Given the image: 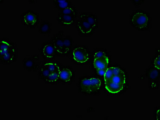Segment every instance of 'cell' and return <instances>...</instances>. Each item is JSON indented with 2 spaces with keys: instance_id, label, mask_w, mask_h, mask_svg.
<instances>
[{
  "instance_id": "cell-14",
  "label": "cell",
  "mask_w": 160,
  "mask_h": 120,
  "mask_svg": "<svg viewBox=\"0 0 160 120\" xmlns=\"http://www.w3.org/2000/svg\"><path fill=\"white\" fill-rule=\"evenodd\" d=\"M73 77V73L70 69L67 67L60 68L59 77L60 79L66 83L69 82Z\"/></svg>"
},
{
  "instance_id": "cell-1",
  "label": "cell",
  "mask_w": 160,
  "mask_h": 120,
  "mask_svg": "<svg viewBox=\"0 0 160 120\" xmlns=\"http://www.w3.org/2000/svg\"><path fill=\"white\" fill-rule=\"evenodd\" d=\"M0 63L9 65L17 61L18 57V48L16 44L8 38L1 39Z\"/></svg>"
},
{
  "instance_id": "cell-12",
  "label": "cell",
  "mask_w": 160,
  "mask_h": 120,
  "mask_svg": "<svg viewBox=\"0 0 160 120\" xmlns=\"http://www.w3.org/2000/svg\"><path fill=\"white\" fill-rule=\"evenodd\" d=\"M52 24L47 20H42L38 26V33L45 36H49L52 32Z\"/></svg>"
},
{
  "instance_id": "cell-16",
  "label": "cell",
  "mask_w": 160,
  "mask_h": 120,
  "mask_svg": "<svg viewBox=\"0 0 160 120\" xmlns=\"http://www.w3.org/2000/svg\"><path fill=\"white\" fill-rule=\"evenodd\" d=\"M121 71V70L117 67H111L107 69L105 74L104 75L105 82L109 80L114 75L119 74Z\"/></svg>"
},
{
  "instance_id": "cell-13",
  "label": "cell",
  "mask_w": 160,
  "mask_h": 120,
  "mask_svg": "<svg viewBox=\"0 0 160 120\" xmlns=\"http://www.w3.org/2000/svg\"><path fill=\"white\" fill-rule=\"evenodd\" d=\"M109 63V59L107 56H102L99 58L94 59L93 66L97 70L107 69Z\"/></svg>"
},
{
  "instance_id": "cell-18",
  "label": "cell",
  "mask_w": 160,
  "mask_h": 120,
  "mask_svg": "<svg viewBox=\"0 0 160 120\" xmlns=\"http://www.w3.org/2000/svg\"><path fill=\"white\" fill-rule=\"evenodd\" d=\"M107 56L105 53L104 52L102 51H98L96 52L94 55V59L99 58L101 57L102 56Z\"/></svg>"
},
{
  "instance_id": "cell-3",
  "label": "cell",
  "mask_w": 160,
  "mask_h": 120,
  "mask_svg": "<svg viewBox=\"0 0 160 120\" xmlns=\"http://www.w3.org/2000/svg\"><path fill=\"white\" fill-rule=\"evenodd\" d=\"M98 20L95 15L91 13H82L76 21V26L82 34L90 35L96 28Z\"/></svg>"
},
{
  "instance_id": "cell-7",
  "label": "cell",
  "mask_w": 160,
  "mask_h": 120,
  "mask_svg": "<svg viewBox=\"0 0 160 120\" xmlns=\"http://www.w3.org/2000/svg\"><path fill=\"white\" fill-rule=\"evenodd\" d=\"M101 83V80L97 78H85L81 80L80 85L82 91L90 94L100 89Z\"/></svg>"
},
{
  "instance_id": "cell-4",
  "label": "cell",
  "mask_w": 160,
  "mask_h": 120,
  "mask_svg": "<svg viewBox=\"0 0 160 120\" xmlns=\"http://www.w3.org/2000/svg\"><path fill=\"white\" fill-rule=\"evenodd\" d=\"M77 16V10L75 7L71 6L59 11L56 20L62 26H73Z\"/></svg>"
},
{
  "instance_id": "cell-15",
  "label": "cell",
  "mask_w": 160,
  "mask_h": 120,
  "mask_svg": "<svg viewBox=\"0 0 160 120\" xmlns=\"http://www.w3.org/2000/svg\"><path fill=\"white\" fill-rule=\"evenodd\" d=\"M53 3L54 7L59 11V12L67 8L68 7L72 6L71 1L69 0H67V1L54 0L53 1Z\"/></svg>"
},
{
  "instance_id": "cell-19",
  "label": "cell",
  "mask_w": 160,
  "mask_h": 120,
  "mask_svg": "<svg viewBox=\"0 0 160 120\" xmlns=\"http://www.w3.org/2000/svg\"><path fill=\"white\" fill-rule=\"evenodd\" d=\"M160 55H158L154 61V65H155V67L158 70H160Z\"/></svg>"
},
{
  "instance_id": "cell-5",
  "label": "cell",
  "mask_w": 160,
  "mask_h": 120,
  "mask_svg": "<svg viewBox=\"0 0 160 120\" xmlns=\"http://www.w3.org/2000/svg\"><path fill=\"white\" fill-rule=\"evenodd\" d=\"M125 83V74L122 70L119 74L114 75L110 79L105 82L106 88L111 94H117L123 89Z\"/></svg>"
},
{
  "instance_id": "cell-10",
  "label": "cell",
  "mask_w": 160,
  "mask_h": 120,
  "mask_svg": "<svg viewBox=\"0 0 160 120\" xmlns=\"http://www.w3.org/2000/svg\"><path fill=\"white\" fill-rule=\"evenodd\" d=\"M131 21L135 27L142 29H145L148 26L149 18L146 14L142 12H137L133 15Z\"/></svg>"
},
{
  "instance_id": "cell-17",
  "label": "cell",
  "mask_w": 160,
  "mask_h": 120,
  "mask_svg": "<svg viewBox=\"0 0 160 120\" xmlns=\"http://www.w3.org/2000/svg\"><path fill=\"white\" fill-rule=\"evenodd\" d=\"M59 70H60V69L51 73L44 80V81L47 83H50V84H53V83L58 82L59 80L60 79Z\"/></svg>"
},
{
  "instance_id": "cell-8",
  "label": "cell",
  "mask_w": 160,
  "mask_h": 120,
  "mask_svg": "<svg viewBox=\"0 0 160 120\" xmlns=\"http://www.w3.org/2000/svg\"><path fill=\"white\" fill-rule=\"evenodd\" d=\"M39 57L38 55L25 56L22 61V68L29 73L37 71L39 69Z\"/></svg>"
},
{
  "instance_id": "cell-20",
  "label": "cell",
  "mask_w": 160,
  "mask_h": 120,
  "mask_svg": "<svg viewBox=\"0 0 160 120\" xmlns=\"http://www.w3.org/2000/svg\"><path fill=\"white\" fill-rule=\"evenodd\" d=\"M107 69H100V70H97V72L98 74L100 76H104L105 74L106 71H107Z\"/></svg>"
},
{
  "instance_id": "cell-2",
  "label": "cell",
  "mask_w": 160,
  "mask_h": 120,
  "mask_svg": "<svg viewBox=\"0 0 160 120\" xmlns=\"http://www.w3.org/2000/svg\"><path fill=\"white\" fill-rule=\"evenodd\" d=\"M51 42L54 46L57 53L62 55L68 54L72 46V38L69 35H65L62 31L54 35Z\"/></svg>"
},
{
  "instance_id": "cell-11",
  "label": "cell",
  "mask_w": 160,
  "mask_h": 120,
  "mask_svg": "<svg viewBox=\"0 0 160 120\" xmlns=\"http://www.w3.org/2000/svg\"><path fill=\"white\" fill-rule=\"evenodd\" d=\"M56 53L54 46L51 42L44 44L41 48V54L44 58L53 59L56 56Z\"/></svg>"
},
{
  "instance_id": "cell-9",
  "label": "cell",
  "mask_w": 160,
  "mask_h": 120,
  "mask_svg": "<svg viewBox=\"0 0 160 120\" xmlns=\"http://www.w3.org/2000/svg\"><path fill=\"white\" fill-rule=\"evenodd\" d=\"M72 57L75 61L83 64L88 61L90 53L87 49L83 46L75 48L72 52Z\"/></svg>"
},
{
  "instance_id": "cell-6",
  "label": "cell",
  "mask_w": 160,
  "mask_h": 120,
  "mask_svg": "<svg viewBox=\"0 0 160 120\" xmlns=\"http://www.w3.org/2000/svg\"><path fill=\"white\" fill-rule=\"evenodd\" d=\"M39 14L32 10L22 12L20 16V22L24 26L35 29L40 23Z\"/></svg>"
}]
</instances>
